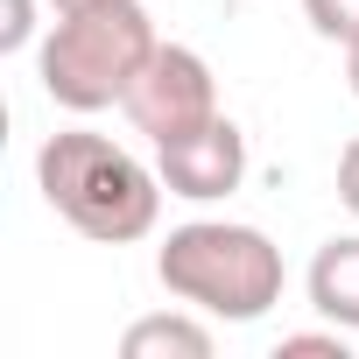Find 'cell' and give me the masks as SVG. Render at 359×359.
<instances>
[{"label": "cell", "instance_id": "obj_1", "mask_svg": "<svg viewBox=\"0 0 359 359\" xmlns=\"http://www.w3.org/2000/svg\"><path fill=\"white\" fill-rule=\"evenodd\" d=\"M36 191L71 233H85L99 247H134L155 233L169 184L134 148H120L92 127H64L36 148Z\"/></svg>", "mask_w": 359, "mask_h": 359}, {"label": "cell", "instance_id": "obj_2", "mask_svg": "<svg viewBox=\"0 0 359 359\" xmlns=\"http://www.w3.org/2000/svg\"><path fill=\"white\" fill-rule=\"evenodd\" d=\"M155 282L205 310L212 324H254L282 303V247L261 233V226H240V219H191L176 226L155 254Z\"/></svg>", "mask_w": 359, "mask_h": 359}, {"label": "cell", "instance_id": "obj_3", "mask_svg": "<svg viewBox=\"0 0 359 359\" xmlns=\"http://www.w3.org/2000/svg\"><path fill=\"white\" fill-rule=\"evenodd\" d=\"M155 22L141 0H106V8H78V15H57L43 50H36V78H43V99L64 106V113H106V106H127L141 64L155 57Z\"/></svg>", "mask_w": 359, "mask_h": 359}, {"label": "cell", "instance_id": "obj_4", "mask_svg": "<svg viewBox=\"0 0 359 359\" xmlns=\"http://www.w3.org/2000/svg\"><path fill=\"white\" fill-rule=\"evenodd\" d=\"M120 113L134 120V134L148 148H169V141L198 134L205 120H219V78L191 43H155V57L141 64V78H134Z\"/></svg>", "mask_w": 359, "mask_h": 359}, {"label": "cell", "instance_id": "obj_5", "mask_svg": "<svg viewBox=\"0 0 359 359\" xmlns=\"http://www.w3.org/2000/svg\"><path fill=\"white\" fill-rule=\"evenodd\" d=\"M155 169H162L169 198H184V205H219V198H233V191L247 184V134L219 113V120H205L198 134L155 148Z\"/></svg>", "mask_w": 359, "mask_h": 359}, {"label": "cell", "instance_id": "obj_6", "mask_svg": "<svg viewBox=\"0 0 359 359\" xmlns=\"http://www.w3.org/2000/svg\"><path fill=\"white\" fill-rule=\"evenodd\" d=\"M303 289H310V310H317L324 324H338V331H359V233H338V240H324V247L310 254V275H303Z\"/></svg>", "mask_w": 359, "mask_h": 359}, {"label": "cell", "instance_id": "obj_7", "mask_svg": "<svg viewBox=\"0 0 359 359\" xmlns=\"http://www.w3.org/2000/svg\"><path fill=\"white\" fill-rule=\"evenodd\" d=\"M120 352L127 359H212V324L205 310H155V317H134L120 331Z\"/></svg>", "mask_w": 359, "mask_h": 359}, {"label": "cell", "instance_id": "obj_8", "mask_svg": "<svg viewBox=\"0 0 359 359\" xmlns=\"http://www.w3.org/2000/svg\"><path fill=\"white\" fill-rule=\"evenodd\" d=\"M303 22L324 43H352L359 36V0H303Z\"/></svg>", "mask_w": 359, "mask_h": 359}, {"label": "cell", "instance_id": "obj_9", "mask_svg": "<svg viewBox=\"0 0 359 359\" xmlns=\"http://www.w3.org/2000/svg\"><path fill=\"white\" fill-rule=\"evenodd\" d=\"M317 352H324V359H345V331H338V324H331V331H289V338L275 345V359H317Z\"/></svg>", "mask_w": 359, "mask_h": 359}, {"label": "cell", "instance_id": "obj_10", "mask_svg": "<svg viewBox=\"0 0 359 359\" xmlns=\"http://www.w3.org/2000/svg\"><path fill=\"white\" fill-rule=\"evenodd\" d=\"M36 43V0H8V22H0V50H29Z\"/></svg>", "mask_w": 359, "mask_h": 359}, {"label": "cell", "instance_id": "obj_11", "mask_svg": "<svg viewBox=\"0 0 359 359\" xmlns=\"http://www.w3.org/2000/svg\"><path fill=\"white\" fill-rule=\"evenodd\" d=\"M338 205L359 219V134L345 141V155H338Z\"/></svg>", "mask_w": 359, "mask_h": 359}, {"label": "cell", "instance_id": "obj_12", "mask_svg": "<svg viewBox=\"0 0 359 359\" xmlns=\"http://www.w3.org/2000/svg\"><path fill=\"white\" fill-rule=\"evenodd\" d=\"M345 85H352V99H359V36L345 43Z\"/></svg>", "mask_w": 359, "mask_h": 359}, {"label": "cell", "instance_id": "obj_13", "mask_svg": "<svg viewBox=\"0 0 359 359\" xmlns=\"http://www.w3.org/2000/svg\"><path fill=\"white\" fill-rule=\"evenodd\" d=\"M78 8H106V0H50V15H78Z\"/></svg>", "mask_w": 359, "mask_h": 359}]
</instances>
